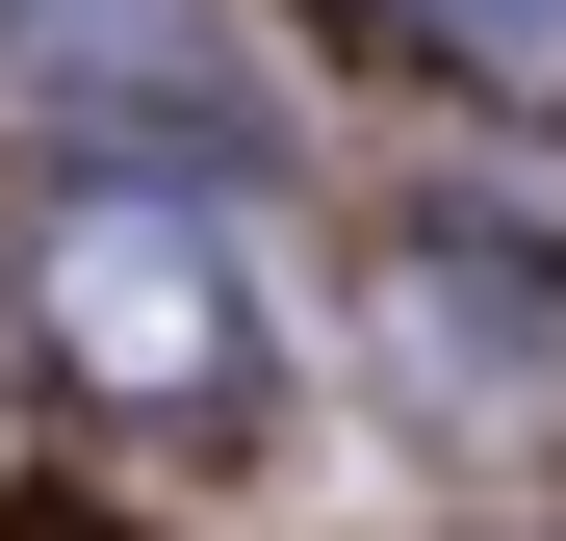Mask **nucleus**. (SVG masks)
I'll use <instances>...</instances> for the list:
<instances>
[{
    "instance_id": "nucleus-2",
    "label": "nucleus",
    "mask_w": 566,
    "mask_h": 541,
    "mask_svg": "<svg viewBox=\"0 0 566 541\" xmlns=\"http://www.w3.org/2000/svg\"><path fill=\"white\" fill-rule=\"evenodd\" d=\"M387 387L438 413V438H515V413H566V258L541 232H387Z\"/></svg>"
},
{
    "instance_id": "nucleus-3",
    "label": "nucleus",
    "mask_w": 566,
    "mask_h": 541,
    "mask_svg": "<svg viewBox=\"0 0 566 541\" xmlns=\"http://www.w3.org/2000/svg\"><path fill=\"white\" fill-rule=\"evenodd\" d=\"M412 27H463V52H566V0H412Z\"/></svg>"
},
{
    "instance_id": "nucleus-1",
    "label": "nucleus",
    "mask_w": 566,
    "mask_h": 541,
    "mask_svg": "<svg viewBox=\"0 0 566 541\" xmlns=\"http://www.w3.org/2000/svg\"><path fill=\"white\" fill-rule=\"evenodd\" d=\"M27 335H52V387H104V413H232V232L180 207V180H52L27 207Z\"/></svg>"
}]
</instances>
